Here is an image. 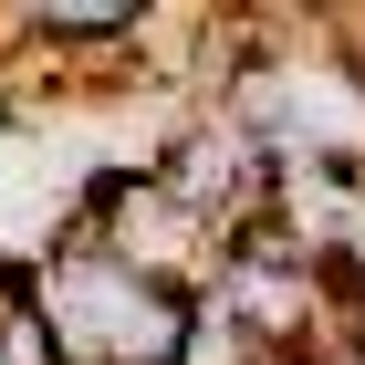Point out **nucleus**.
<instances>
[{
	"label": "nucleus",
	"mask_w": 365,
	"mask_h": 365,
	"mask_svg": "<svg viewBox=\"0 0 365 365\" xmlns=\"http://www.w3.org/2000/svg\"><path fill=\"white\" fill-rule=\"evenodd\" d=\"M21 272H31V303L53 324L63 365H178L188 355V292L125 272L84 230H53Z\"/></svg>",
	"instance_id": "f257e3e1"
},
{
	"label": "nucleus",
	"mask_w": 365,
	"mask_h": 365,
	"mask_svg": "<svg viewBox=\"0 0 365 365\" xmlns=\"http://www.w3.org/2000/svg\"><path fill=\"white\" fill-rule=\"evenodd\" d=\"M73 230H84L94 251H115L125 272L188 292V303L220 282V261H230V240L198 220V209H178V198L157 188V168H94L84 198H73Z\"/></svg>",
	"instance_id": "f03ea898"
},
{
	"label": "nucleus",
	"mask_w": 365,
	"mask_h": 365,
	"mask_svg": "<svg viewBox=\"0 0 365 365\" xmlns=\"http://www.w3.org/2000/svg\"><path fill=\"white\" fill-rule=\"evenodd\" d=\"M146 168H157V188H168L178 209H198V220L220 230V240H251V230H272L282 157L251 136V125H230L220 105H209V115H178L168 136L146 146Z\"/></svg>",
	"instance_id": "7ed1b4c3"
}]
</instances>
